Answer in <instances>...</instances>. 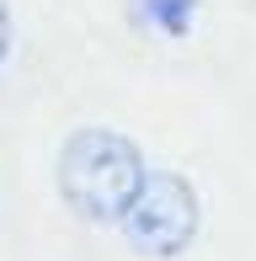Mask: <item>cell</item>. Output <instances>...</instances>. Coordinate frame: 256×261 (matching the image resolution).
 <instances>
[{
    "label": "cell",
    "instance_id": "1",
    "mask_svg": "<svg viewBox=\"0 0 256 261\" xmlns=\"http://www.w3.org/2000/svg\"><path fill=\"white\" fill-rule=\"evenodd\" d=\"M144 176L139 144L118 128H75L59 149V197L86 224H118Z\"/></svg>",
    "mask_w": 256,
    "mask_h": 261
},
{
    "label": "cell",
    "instance_id": "4",
    "mask_svg": "<svg viewBox=\"0 0 256 261\" xmlns=\"http://www.w3.org/2000/svg\"><path fill=\"white\" fill-rule=\"evenodd\" d=\"M6 54H11V6L0 0V64H6Z\"/></svg>",
    "mask_w": 256,
    "mask_h": 261
},
{
    "label": "cell",
    "instance_id": "3",
    "mask_svg": "<svg viewBox=\"0 0 256 261\" xmlns=\"http://www.w3.org/2000/svg\"><path fill=\"white\" fill-rule=\"evenodd\" d=\"M139 11H144L149 27H160V32H171V38H182V32L192 27L197 0H139Z\"/></svg>",
    "mask_w": 256,
    "mask_h": 261
},
{
    "label": "cell",
    "instance_id": "2",
    "mask_svg": "<svg viewBox=\"0 0 256 261\" xmlns=\"http://www.w3.org/2000/svg\"><path fill=\"white\" fill-rule=\"evenodd\" d=\"M197 219H203V208H197V192H192L187 176L149 171L144 187H139V197L118 219V229H123V240L134 245L139 256L171 261V256H182L197 240Z\"/></svg>",
    "mask_w": 256,
    "mask_h": 261
}]
</instances>
